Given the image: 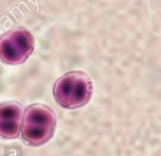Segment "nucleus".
<instances>
[{
	"mask_svg": "<svg viewBox=\"0 0 161 156\" xmlns=\"http://www.w3.org/2000/svg\"><path fill=\"white\" fill-rule=\"evenodd\" d=\"M23 115V107L15 102L0 104V120L21 121Z\"/></svg>",
	"mask_w": 161,
	"mask_h": 156,
	"instance_id": "obj_4",
	"label": "nucleus"
},
{
	"mask_svg": "<svg viewBox=\"0 0 161 156\" xmlns=\"http://www.w3.org/2000/svg\"><path fill=\"white\" fill-rule=\"evenodd\" d=\"M21 121L0 120V136L11 139L18 137L21 131Z\"/></svg>",
	"mask_w": 161,
	"mask_h": 156,
	"instance_id": "obj_5",
	"label": "nucleus"
},
{
	"mask_svg": "<svg viewBox=\"0 0 161 156\" xmlns=\"http://www.w3.org/2000/svg\"><path fill=\"white\" fill-rule=\"evenodd\" d=\"M93 90L91 79L82 71L64 75L56 82L53 94L60 106L75 109L83 106L90 100Z\"/></svg>",
	"mask_w": 161,
	"mask_h": 156,
	"instance_id": "obj_2",
	"label": "nucleus"
},
{
	"mask_svg": "<svg viewBox=\"0 0 161 156\" xmlns=\"http://www.w3.org/2000/svg\"><path fill=\"white\" fill-rule=\"evenodd\" d=\"M56 126V117L50 108L34 104L25 112L21 128L22 139L31 146H39L53 136Z\"/></svg>",
	"mask_w": 161,
	"mask_h": 156,
	"instance_id": "obj_1",
	"label": "nucleus"
},
{
	"mask_svg": "<svg viewBox=\"0 0 161 156\" xmlns=\"http://www.w3.org/2000/svg\"><path fill=\"white\" fill-rule=\"evenodd\" d=\"M34 43L28 30L17 28L9 31L0 37V59L8 64H21L33 51Z\"/></svg>",
	"mask_w": 161,
	"mask_h": 156,
	"instance_id": "obj_3",
	"label": "nucleus"
}]
</instances>
